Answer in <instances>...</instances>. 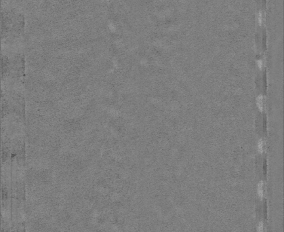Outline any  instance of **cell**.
Segmentation results:
<instances>
[{
	"label": "cell",
	"mask_w": 284,
	"mask_h": 232,
	"mask_svg": "<svg viewBox=\"0 0 284 232\" xmlns=\"http://www.w3.org/2000/svg\"><path fill=\"white\" fill-rule=\"evenodd\" d=\"M258 66H259V67L260 68V69L261 68H262V66H263V65H262V61L261 60H258Z\"/></svg>",
	"instance_id": "6"
},
{
	"label": "cell",
	"mask_w": 284,
	"mask_h": 232,
	"mask_svg": "<svg viewBox=\"0 0 284 232\" xmlns=\"http://www.w3.org/2000/svg\"><path fill=\"white\" fill-rule=\"evenodd\" d=\"M264 144L263 141H262V140H260V142L258 143V150L260 151V153H262L264 151Z\"/></svg>",
	"instance_id": "3"
},
{
	"label": "cell",
	"mask_w": 284,
	"mask_h": 232,
	"mask_svg": "<svg viewBox=\"0 0 284 232\" xmlns=\"http://www.w3.org/2000/svg\"><path fill=\"white\" fill-rule=\"evenodd\" d=\"M258 232H264V227H263V223L260 222V224L258 225Z\"/></svg>",
	"instance_id": "4"
},
{
	"label": "cell",
	"mask_w": 284,
	"mask_h": 232,
	"mask_svg": "<svg viewBox=\"0 0 284 232\" xmlns=\"http://www.w3.org/2000/svg\"><path fill=\"white\" fill-rule=\"evenodd\" d=\"M258 196L260 197L261 198L264 196V183L263 182H260L259 183L258 187Z\"/></svg>",
	"instance_id": "1"
},
{
	"label": "cell",
	"mask_w": 284,
	"mask_h": 232,
	"mask_svg": "<svg viewBox=\"0 0 284 232\" xmlns=\"http://www.w3.org/2000/svg\"><path fill=\"white\" fill-rule=\"evenodd\" d=\"M262 21H263L262 14V12H260L259 13V14H258V22H259L260 25H262Z\"/></svg>",
	"instance_id": "5"
},
{
	"label": "cell",
	"mask_w": 284,
	"mask_h": 232,
	"mask_svg": "<svg viewBox=\"0 0 284 232\" xmlns=\"http://www.w3.org/2000/svg\"><path fill=\"white\" fill-rule=\"evenodd\" d=\"M257 104H258V108L260 110H263L264 109V100L263 97L262 96L258 97L257 99Z\"/></svg>",
	"instance_id": "2"
}]
</instances>
